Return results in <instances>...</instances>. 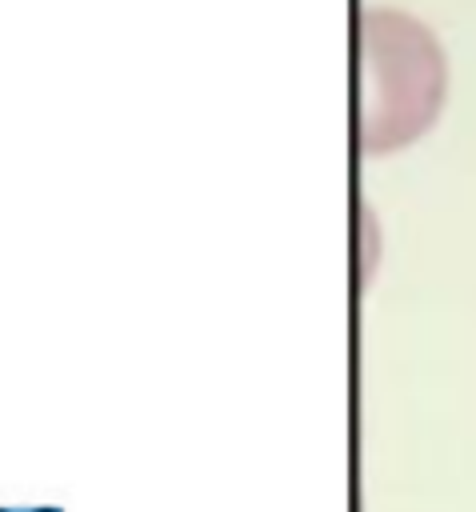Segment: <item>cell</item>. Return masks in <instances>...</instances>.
Instances as JSON below:
<instances>
[{
    "instance_id": "obj_1",
    "label": "cell",
    "mask_w": 476,
    "mask_h": 512,
    "mask_svg": "<svg viewBox=\"0 0 476 512\" xmlns=\"http://www.w3.org/2000/svg\"><path fill=\"white\" fill-rule=\"evenodd\" d=\"M448 60L436 32L396 8H364L356 20V144L392 156L416 144L440 116Z\"/></svg>"
},
{
    "instance_id": "obj_3",
    "label": "cell",
    "mask_w": 476,
    "mask_h": 512,
    "mask_svg": "<svg viewBox=\"0 0 476 512\" xmlns=\"http://www.w3.org/2000/svg\"><path fill=\"white\" fill-rule=\"evenodd\" d=\"M0 512H8V508H0Z\"/></svg>"
},
{
    "instance_id": "obj_2",
    "label": "cell",
    "mask_w": 476,
    "mask_h": 512,
    "mask_svg": "<svg viewBox=\"0 0 476 512\" xmlns=\"http://www.w3.org/2000/svg\"><path fill=\"white\" fill-rule=\"evenodd\" d=\"M36 512H60V508H36Z\"/></svg>"
}]
</instances>
